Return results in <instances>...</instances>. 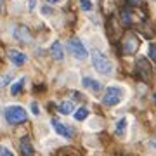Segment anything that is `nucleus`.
I'll list each match as a JSON object with an SVG mask.
<instances>
[{
  "mask_svg": "<svg viewBox=\"0 0 156 156\" xmlns=\"http://www.w3.org/2000/svg\"><path fill=\"white\" fill-rule=\"evenodd\" d=\"M92 64H94L95 71H99L101 75H109V73L113 71L111 61H109L102 52H99V50H94V52H92Z\"/></svg>",
  "mask_w": 156,
  "mask_h": 156,
  "instance_id": "f257e3e1",
  "label": "nucleus"
},
{
  "mask_svg": "<svg viewBox=\"0 0 156 156\" xmlns=\"http://www.w3.org/2000/svg\"><path fill=\"white\" fill-rule=\"evenodd\" d=\"M4 115H5L7 123H11V125L23 123V122H26V118H28L24 108H21V106H7L5 111H4Z\"/></svg>",
  "mask_w": 156,
  "mask_h": 156,
  "instance_id": "f03ea898",
  "label": "nucleus"
},
{
  "mask_svg": "<svg viewBox=\"0 0 156 156\" xmlns=\"http://www.w3.org/2000/svg\"><path fill=\"white\" fill-rule=\"evenodd\" d=\"M123 99V90L120 87H108L102 95V104L104 106H116Z\"/></svg>",
  "mask_w": 156,
  "mask_h": 156,
  "instance_id": "7ed1b4c3",
  "label": "nucleus"
},
{
  "mask_svg": "<svg viewBox=\"0 0 156 156\" xmlns=\"http://www.w3.org/2000/svg\"><path fill=\"white\" fill-rule=\"evenodd\" d=\"M135 71H137V76L142 82H149L151 78H153V68H151V62L146 57H139L137 59V62H135Z\"/></svg>",
  "mask_w": 156,
  "mask_h": 156,
  "instance_id": "20e7f679",
  "label": "nucleus"
},
{
  "mask_svg": "<svg viewBox=\"0 0 156 156\" xmlns=\"http://www.w3.org/2000/svg\"><path fill=\"white\" fill-rule=\"evenodd\" d=\"M139 44H140L139 38H137L134 33H128L127 37L122 40V52H123V54H127V56H132V54L137 52Z\"/></svg>",
  "mask_w": 156,
  "mask_h": 156,
  "instance_id": "39448f33",
  "label": "nucleus"
},
{
  "mask_svg": "<svg viewBox=\"0 0 156 156\" xmlns=\"http://www.w3.org/2000/svg\"><path fill=\"white\" fill-rule=\"evenodd\" d=\"M68 50H69L76 59H87V56H89V52H87V49H85V45L82 44L78 38L68 40Z\"/></svg>",
  "mask_w": 156,
  "mask_h": 156,
  "instance_id": "423d86ee",
  "label": "nucleus"
},
{
  "mask_svg": "<svg viewBox=\"0 0 156 156\" xmlns=\"http://www.w3.org/2000/svg\"><path fill=\"white\" fill-rule=\"evenodd\" d=\"M50 125H52V128H54V132H56V134H59L61 137H66V139H71V137H73L71 127L64 125V123L59 122L57 118H52V120H50Z\"/></svg>",
  "mask_w": 156,
  "mask_h": 156,
  "instance_id": "0eeeda50",
  "label": "nucleus"
},
{
  "mask_svg": "<svg viewBox=\"0 0 156 156\" xmlns=\"http://www.w3.org/2000/svg\"><path fill=\"white\" fill-rule=\"evenodd\" d=\"M14 38L17 42H21V44H30L31 42V33H30V30L26 26H17L14 30Z\"/></svg>",
  "mask_w": 156,
  "mask_h": 156,
  "instance_id": "6e6552de",
  "label": "nucleus"
},
{
  "mask_svg": "<svg viewBox=\"0 0 156 156\" xmlns=\"http://www.w3.org/2000/svg\"><path fill=\"white\" fill-rule=\"evenodd\" d=\"M7 54H9V59L12 61V64H16V66H21V64L26 62V56H24L23 52H19V50H16V49H11Z\"/></svg>",
  "mask_w": 156,
  "mask_h": 156,
  "instance_id": "1a4fd4ad",
  "label": "nucleus"
},
{
  "mask_svg": "<svg viewBox=\"0 0 156 156\" xmlns=\"http://www.w3.org/2000/svg\"><path fill=\"white\" fill-rule=\"evenodd\" d=\"M82 85H83L85 89H89L92 94H97V92L101 90V83H99V82L94 80V78H89V76L82 78Z\"/></svg>",
  "mask_w": 156,
  "mask_h": 156,
  "instance_id": "9d476101",
  "label": "nucleus"
},
{
  "mask_svg": "<svg viewBox=\"0 0 156 156\" xmlns=\"http://www.w3.org/2000/svg\"><path fill=\"white\" fill-rule=\"evenodd\" d=\"M50 54H52V57L56 61H61L62 57H64V50H62L61 42H54V44L50 45Z\"/></svg>",
  "mask_w": 156,
  "mask_h": 156,
  "instance_id": "9b49d317",
  "label": "nucleus"
},
{
  "mask_svg": "<svg viewBox=\"0 0 156 156\" xmlns=\"http://www.w3.org/2000/svg\"><path fill=\"white\" fill-rule=\"evenodd\" d=\"M19 149H21L23 156H33V147H31V142H30L28 137H23L21 142H19Z\"/></svg>",
  "mask_w": 156,
  "mask_h": 156,
  "instance_id": "f8f14e48",
  "label": "nucleus"
},
{
  "mask_svg": "<svg viewBox=\"0 0 156 156\" xmlns=\"http://www.w3.org/2000/svg\"><path fill=\"white\" fill-rule=\"evenodd\" d=\"M59 111H61L62 115H71V113L75 111V106H73L71 101H62L61 104H59Z\"/></svg>",
  "mask_w": 156,
  "mask_h": 156,
  "instance_id": "ddd939ff",
  "label": "nucleus"
},
{
  "mask_svg": "<svg viewBox=\"0 0 156 156\" xmlns=\"http://www.w3.org/2000/svg\"><path fill=\"white\" fill-rule=\"evenodd\" d=\"M24 82H26V78H19L16 83H12V87H11V94H12V95H19V94H21L23 87H24Z\"/></svg>",
  "mask_w": 156,
  "mask_h": 156,
  "instance_id": "4468645a",
  "label": "nucleus"
},
{
  "mask_svg": "<svg viewBox=\"0 0 156 156\" xmlns=\"http://www.w3.org/2000/svg\"><path fill=\"white\" fill-rule=\"evenodd\" d=\"M125 130H127V118H120V120L116 122L115 132H116V135H120V137H122V135L125 134Z\"/></svg>",
  "mask_w": 156,
  "mask_h": 156,
  "instance_id": "2eb2a0df",
  "label": "nucleus"
},
{
  "mask_svg": "<svg viewBox=\"0 0 156 156\" xmlns=\"http://www.w3.org/2000/svg\"><path fill=\"white\" fill-rule=\"evenodd\" d=\"M87 116H89V109L87 108H78L76 111H75V120H78V122L85 120Z\"/></svg>",
  "mask_w": 156,
  "mask_h": 156,
  "instance_id": "dca6fc26",
  "label": "nucleus"
},
{
  "mask_svg": "<svg viewBox=\"0 0 156 156\" xmlns=\"http://www.w3.org/2000/svg\"><path fill=\"white\" fill-rule=\"evenodd\" d=\"M122 21L125 26H130L132 24V16H130V11L128 9H123L122 11Z\"/></svg>",
  "mask_w": 156,
  "mask_h": 156,
  "instance_id": "f3484780",
  "label": "nucleus"
},
{
  "mask_svg": "<svg viewBox=\"0 0 156 156\" xmlns=\"http://www.w3.org/2000/svg\"><path fill=\"white\" fill-rule=\"evenodd\" d=\"M80 7H82V11H90L92 9V2L90 0H80Z\"/></svg>",
  "mask_w": 156,
  "mask_h": 156,
  "instance_id": "a211bd4d",
  "label": "nucleus"
},
{
  "mask_svg": "<svg viewBox=\"0 0 156 156\" xmlns=\"http://www.w3.org/2000/svg\"><path fill=\"white\" fill-rule=\"evenodd\" d=\"M11 82V75H0V87H5Z\"/></svg>",
  "mask_w": 156,
  "mask_h": 156,
  "instance_id": "6ab92c4d",
  "label": "nucleus"
},
{
  "mask_svg": "<svg viewBox=\"0 0 156 156\" xmlns=\"http://www.w3.org/2000/svg\"><path fill=\"white\" fill-rule=\"evenodd\" d=\"M149 56L153 61H156V44H151L149 45Z\"/></svg>",
  "mask_w": 156,
  "mask_h": 156,
  "instance_id": "aec40b11",
  "label": "nucleus"
},
{
  "mask_svg": "<svg viewBox=\"0 0 156 156\" xmlns=\"http://www.w3.org/2000/svg\"><path fill=\"white\" fill-rule=\"evenodd\" d=\"M0 156H14L12 151H9L5 146H0Z\"/></svg>",
  "mask_w": 156,
  "mask_h": 156,
  "instance_id": "412c9836",
  "label": "nucleus"
},
{
  "mask_svg": "<svg viewBox=\"0 0 156 156\" xmlns=\"http://www.w3.org/2000/svg\"><path fill=\"white\" fill-rule=\"evenodd\" d=\"M31 113L33 115H40V109H38V104L37 102H31Z\"/></svg>",
  "mask_w": 156,
  "mask_h": 156,
  "instance_id": "4be33fe9",
  "label": "nucleus"
},
{
  "mask_svg": "<svg viewBox=\"0 0 156 156\" xmlns=\"http://www.w3.org/2000/svg\"><path fill=\"white\" fill-rule=\"evenodd\" d=\"M128 5H140V0H127Z\"/></svg>",
  "mask_w": 156,
  "mask_h": 156,
  "instance_id": "5701e85b",
  "label": "nucleus"
},
{
  "mask_svg": "<svg viewBox=\"0 0 156 156\" xmlns=\"http://www.w3.org/2000/svg\"><path fill=\"white\" fill-rule=\"evenodd\" d=\"M42 12H44V14H47V16H50V14H52V9H50V7H44V9H42Z\"/></svg>",
  "mask_w": 156,
  "mask_h": 156,
  "instance_id": "b1692460",
  "label": "nucleus"
},
{
  "mask_svg": "<svg viewBox=\"0 0 156 156\" xmlns=\"http://www.w3.org/2000/svg\"><path fill=\"white\" fill-rule=\"evenodd\" d=\"M45 2H47V4H59L61 0H45Z\"/></svg>",
  "mask_w": 156,
  "mask_h": 156,
  "instance_id": "393cba45",
  "label": "nucleus"
},
{
  "mask_svg": "<svg viewBox=\"0 0 156 156\" xmlns=\"http://www.w3.org/2000/svg\"><path fill=\"white\" fill-rule=\"evenodd\" d=\"M153 97H154V102H156V94H154V95H153Z\"/></svg>",
  "mask_w": 156,
  "mask_h": 156,
  "instance_id": "a878e982",
  "label": "nucleus"
}]
</instances>
